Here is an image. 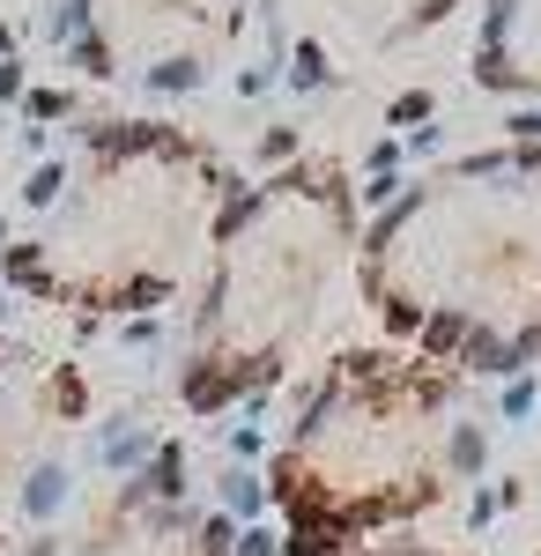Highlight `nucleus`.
Returning <instances> with one entry per match:
<instances>
[{"instance_id": "2", "label": "nucleus", "mask_w": 541, "mask_h": 556, "mask_svg": "<svg viewBox=\"0 0 541 556\" xmlns=\"http://www.w3.org/2000/svg\"><path fill=\"white\" fill-rule=\"evenodd\" d=\"M356 298L393 349L460 379L541 364V141H498L416 172L364 223Z\"/></svg>"}, {"instance_id": "8", "label": "nucleus", "mask_w": 541, "mask_h": 556, "mask_svg": "<svg viewBox=\"0 0 541 556\" xmlns=\"http://www.w3.org/2000/svg\"><path fill=\"white\" fill-rule=\"evenodd\" d=\"M467 75L482 97L541 104V0H475Z\"/></svg>"}, {"instance_id": "9", "label": "nucleus", "mask_w": 541, "mask_h": 556, "mask_svg": "<svg viewBox=\"0 0 541 556\" xmlns=\"http://www.w3.org/2000/svg\"><path fill=\"white\" fill-rule=\"evenodd\" d=\"M467 0H341V15L364 30L372 45H408L423 30H438V23H453Z\"/></svg>"}, {"instance_id": "5", "label": "nucleus", "mask_w": 541, "mask_h": 556, "mask_svg": "<svg viewBox=\"0 0 541 556\" xmlns=\"http://www.w3.org/2000/svg\"><path fill=\"white\" fill-rule=\"evenodd\" d=\"M252 0H52L45 45L67 75L119 97H193L246 45Z\"/></svg>"}, {"instance_id": "10", "label": "nucleus", "mask_w": 541, "mask_h": 556, "mask_svg": "<svg viewBox=\"0 0 541 556\" xmlns=\"http://www.w3.org/2000/svg\"><path fill=\"white\" fill-rule=\"evenodd\" d=\"M364 556H467V549H423L416 542V549H364Z\"/></svg>"}, {"instance_id": "7", "label": "nucleus", "mask_w": 541, "mask_h": 556, "mask_svg": "<svg viewBox=\"0 0 541 556\" xmlns=\"http://www.w3.org/2000/svg\"><path fill=\"white\" fill-rule=\"evenodd\" d=\"M60 556H230V519L201 497L186 445L156 438L75 513Z\"/></svg>"}, {"instance_id": "1", "label": "nucleus", "mask_w": 541, "mask_h": 556, "mask_svg": "<svg viewBox=\"0 0 541 556\" xmlns=\"http://www.w3.org/2000/svg\"><path fill=\"white\" fill-rule=\"evenodd\" d=\"M238 178L193 127L83 119L0 215V282L75 319H156L193 298Z\"/></svg>"}, {"instance_id": "6", "label": "nucleus", "mask_w": 541, "mask_h": 556, "mask_svg": "<svg viewBox=\"0 0 541 556\" xmlns=\"http://www.w3.org/2000/svg\"><path fill=\"white\" fill-rule=\"evenodd\" d=\"M89 424V379L75 356L0 334V549H15L45 513L67 445Z\"/></svg>"}, {"instance_id": "11", "label": "nucleus", "mask_w": 541, "mask_h": 556, "mask_svg": "<svg viewBox=\"0 0 541 556\" xmlns=\"http://www.w3.org/2000/svg\"><path fill=\"white\" fill-rule=\"evenodd\" d=\"M534 556H541V542H534Z\"/></svg>"}, {"instance_id": "3", "label": "nucleus", "mask_w": 541, "mask_h": 556, "mask_svg": "<svg viewBox=\"0 0 541 556\" xmlns=\"http://www.w3.org/2000/svg\"><path fill=\"white\" fill-rule=\"evenodd\" d=\"M490 460L482 386L393 342L319 364L267 453V505L297 556H356L438 519Z\"/></svg>"}, {"instance_id": "4", "label": "nucleus", "mask_w": 541, "mask_h": 556, "mask_svg": "<svg viewBox=\"0 0 541 556\" xmlns=\"http://www.w3.org/2000/svg\"><path fill=\"white\" fill-rule=\"evenodd\" d=\"M356 178L327 149H304L267 178L238 186L186 298V342L171 371L178 408L209 424L267 401L304 364L319 319L334 312V290L356 282Z\"/></svg>"}]
</instances>
